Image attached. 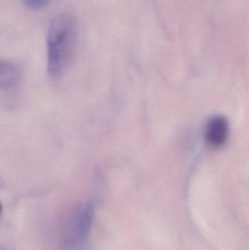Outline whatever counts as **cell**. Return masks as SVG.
<instances>
[{
    "label": "cell",
    "instance_id": "cell-1",
    "mask_svg": "<svg viewBox=\"0 0 249 250\" xmlns=\"http://www.w3.org/2000/svg\"><path fill=\"white\" fill-rule=\"evenodd\" d=\"M77 39V23L72 15L61 13L53 19L47 35L48 71L51 76H60L70 65Z\"/></svg>",
    "mask_w": 249,
    "mask_h": 250
},
{
    "label": "cell",
    "instance_id": "cell-2",
    "mask_svg": "<svg viewBox=\"0 0 249 250\" xmlns=\"http://www.w3.org/2000/svg\"><path fill=\"white\" fill-rule=\"evenodd\" d=\"M95 206L88 202L76 213L71 223V230L69 236L74 246L82 247L86 243L90 235L95 218Z\"/></svg>",
    "mask_w": 249,
    "mask_h": 250
},
{
    "label": "cell",
    "instance_id": "cell-3",
    "mask_svg": "<svg viewBox=\"0 0 249 250\" xmlns=\"http://www.w3.org/2000/svg\"><path fill=\"white\" fill-rule=\"evenodd\" d=\"M229 135V122L225 117L214 116L208 121L205 129V138L211 146H222L228 141Z\"/></svg>",
    "mask_w": 249,
    "mask_h": 250
},
{
    "label": "cell",
    "instance_id": "cell-4",
    "mask_svg": "<svg viewBox=\"0 0 249 250\" xmlns=\"http://www.w3.org/2000/svg\"><path fill=\"white\" fill-rule=\"evenodd\" d=\"M18 70L13 63L0 60V88H8L16 83Z\"/></svg>",
    "mask_w": 249,
    "mask_h": 250
},
{
    "label": "cell",
    "instance_id": "cell-5",
    "mask_svg": "<svg viewBox=\"0 0 249 250\" xmlns=\"http://www.w3.org/2000/svg\"><path fill=\"white\" fill-rule=\"evenodd\" d=\"M23 5L32 10H39L45 8L51 0H21Z\"/></svg>",
    "mask_w": 249,
    "mask_h": 250
},
{
    "label": "cell",
    "instance_id": "cell-6",
    "mask_svg": "<svg viewBox=\"0 0 249 250\" xmlns=\"http://www.w3.org/2000/svg\"><path fill=\"white\" fill-rule=\"evenodd\" d=\"M1 212H2V205L0 203V215H1Z\"/></svg>",
    "mask_w": 249,
    "mask_h": 250
}]
</instances>
